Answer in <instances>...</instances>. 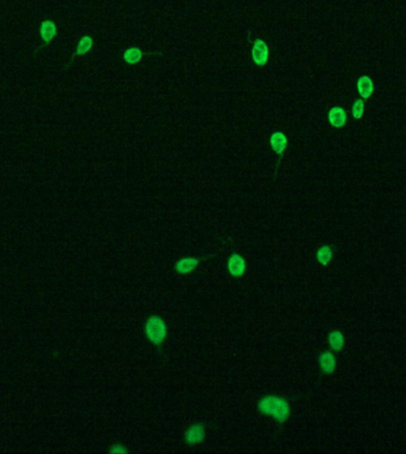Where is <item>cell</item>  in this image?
Wrapping results in <instances>:
<instances>
[{
    "label": "cell",
    "mask_w": 406,
    "mask_h": 454,
    "mask_svg": "<svg viewBox=\"0 0 406 454\" xmlns=\"http://www.w3.org/2000/svg\"><path fill=\"white\" fill-rule=\"evenodd\" d=\"M257 409L264 416L273 419L278 424H285L291 416V403L281 395L270 394L261 396L257 402Z\"/></svg>",
    "instance_id": "6da1fadb"
},
{
    "label": "cell",
    "mask_w": 406,
    "mask_h": 454,
    "mask_svg": "<svg viewBox=\"0 0 406 454\" xmlns=\"http://www.w3.org/2000/svg\"><path fill=\"white\" fill-rule=\"evenodd\" d=\"M144 333L147 341L155 347H161L165 339L168 338L169 327L168 324L161 316L152 314L145 320L144 324Z\"/></svg>",
    "instance_id": "7a4b0ae2"
},
{
    "label": "cell",
    "mask_w": 406,
    "mask_h": 454,
    "mask_svg": "<svg viewBox=\"0 0 406 454\" xmlns=\"http://www.w3.org/2000/svg\"><path fill=\"white\" fill-rule=\"evenodd\" d=\"M184 443L189 446H196L204 443L205 440V425L203 422H195L186 429L183 434Z\"/></svg>",
    "instance_id": "3957f363"
},
{
    "label": "cell",
    "mask_w": 406,
    "mask_h": 454,
    "mask_svg": "<svg viewBox=\"0 0 406 454\" xmlns=\"http://www.w3.org/2000/svg\"><path fill=\"white\" fill-rule=\"evenodd\" d=\"M227 271L229 275L234 279H240L245 275L247 271V262L245 258L239 253H232L227 260Z\"/></svg>",
    "instance_id": "277c9868"
},
{
    "label": "cell",
    "mask_w": 406,
    "mask_h": 454,
    "mask_svg": "<svg viewBox=\"0 0 406 454\" xmlns=\"http://www.w3.org/2000/svg\"><path fill=\"white\" fill-rule=\"evenodd\" d=\"M200 266V259L196 256H184L175 262V271L181 275H188L196 271Z\"/></svg>",
    "instance_id": "5b68a950"
},
{
    "label": "cell",
    "mask_w": 406,
    "mask_h": 454,
    "mask_svg": "<svg viewBox=\"0 0 406 454\" xmlns=\"http://www.w3.org/2000/svg\"><path fill=\"white\" fill-rule=\"evenodd\" d=\"M318 364L319 367H321L322 372L325 373V375H331V373L335 372L337 366V362H336V357L333 352L330 351H322L319 352L318 356Z\"/></svg>",
    "instance_id": "8992f818"
},
{
    "label": "cell",
    "mask_w": 406,
    "mask_h": 454,
    "mask_svg": "<svg viewBox=\"0 0 406 454\" xmlns=\"http://www.w3.org/2000/svg\"><path fill=\"white\" fill-rule=\"evenodd\" d=\"M252 56L257 66H265L269 58V48L266 43L261 39H257L252 49Z\"/></svg>",
    "instance_id": "52a82bcc"
},
{
    "label": "cell",
    "mask_w": 406,
    "mask_h": 454,
    "mask_svg": "<svg viewBox=\"0 0 406 454\" xmlns=\"http://www.w3.org/2000/svg\"><path fill=\"white\" fill-rule=\"evenodd\" d=\"M329 121L334 127H342L347 121L346 112L341 107L331 108L329 112Z\"/></svg>",
    "instance_id": "ba28073f"
},
{
    "label": "cell",
    "mask_w": 406,
    "mask_h": 454,
    "mask_svg": "<svg viewBox=\"0 0 406 454\" xmlns=\"http://www.w3.org/2000/svg\"><path fill=\"white\" fill-rule=\"evenodd\" d=\"M287 145H288V139L284 134H283V133L276 132L271 135V146H272L275 152L282 154L283 152H284Z\"/></svg>",
    "instance_id": "9c48e42d"
},
{
    "label": "cell",
    "mask_w": 406,
    "mask_h": 454,
    "mask_svg": "<svg viewBox=\"0 0 406 454\" xmlns=\"http://www.w3.org/2000/svg\"><path fill=\"white\" fill-rule=\"evenodd\" d=\"M344 336L341 331L334 330L328 335V343L330 345L331 350L334 351H341L344 347Z\"/></svg>",
    "instance_id": "30bf717a"
},
{
    "label": "cell",
    "mask_w": 406,
    "mask_h": 454,
    "mask_svg": "<svg viewBox=\"0 0 406 454\" xmlns=\"http://www.w3.org/2000/svg\"><path fill=\"white\" fill-rule=\"evenodd\" d=\"M316 260L319 265L328 266L333 260V249L330 246H321L316 252Z\"/></svg>",
    "instance_id": "8fae6325"
},
{
    "label": "cell",
    "mask_w": 406,
    "mask_h": 454,
    "mask_svg": "<svg viewBox=\"0 0 406 454\" xmlns=\"http://www.w3.org/2000/svg\"><path fill=\"white\" fill-rule=\"evenodd\" d=\"M358 89L360 95L364 98L370 97V95L373 92V83L368 76H361L358 81Z\"/></svg>",
    "instance_id": "7c38bea8"
},
{
    "label": "cell",
    "mask_w": 406,
    "mask_h": 454,
    "mask_svg": "<svg viewBox=\"0 0 406 454\" xmlns=\"http://www.w3.org/2000/svg\"><path fill=\"white\" fill-rule=\"evenodd\" d=\"M56 25H55L54 21L51 20H45L42 23L41 26V36L42 38L44 39L45 42L49 43L56 36Z\"/></svg>",
    "instance_id": "4fadbf2b"
},
{
    "label": "cell",
    "mask_w": 406,
    "mask_h": 454,
    "mask_svg": "<svg viewBox=\"0 0 406 454\" xmlns=\"http://www.w3.org/2000/svg\"><path fill=\"white\" fill-rule=\"evenodd\" d=\"M124 57H125V61L127 62V63L133 64V63H137V62H139L141 60V57H143V54H141V51L138 48H131V49H128V50L125 52Z\"/></svg>",
    "instance_id": "5bb4252c"
},
{
    "label": "cell",
    "mask_w": 406,
    "mask_h": 454,
    "mask_svg": "<svg viewBox=\"0 0 406 454\" xmlns=\"http://www.w3.org/2000/svg\"><path fill=\"white\" fill-rule=\"evenodd\" d=\"M92 45H93V39L91 38L89 36H86L84 38L81 39L78 45V54L79 55H85L91 50Z\"/></svg>",
    "instance_id": "9a60e30c"
},
{
    "label": "cell",
    "mask_w": 406,
    "mask_h": 454,
    "mask_svg": "<svg viewBox=\"0 0 406 454\" xmlns=\"http://www.w3.org/2000/svg\"><path fill=\"white\" fill-rule=\"evenodd\" d=\"M364 108L365 103L362 102V101H355L354 106H353V116H354L355 119H360V117L362 116V114H364Z\"/></svg>",
    "instance_id": "2e32d148"
},
{
    "label": "cell",
    "mask_w": 406,
    "mask_h": 454,
    "mask_svg": "<svg viewBox=\"0 0 406 454\" xmlns=\"http://www.w3.org/2000/svg\"><path fill=\"white\" fill-rule=\"evenodd\" d=\"M128 452H130V451H128L127 449H125V446H122L121 444L113 445L112 450L109 451V453H112V454H126Z\"/></svg>",
    "instance_id": "e0dca14e"
}]
</instances>
